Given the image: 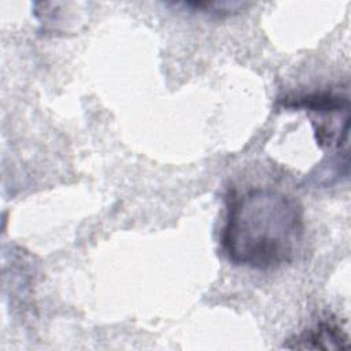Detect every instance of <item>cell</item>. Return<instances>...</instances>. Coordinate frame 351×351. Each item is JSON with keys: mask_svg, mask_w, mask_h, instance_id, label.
<instances>
[{"mask_svg": "<svg viewBox=\"0 0 351 351\" xmlns=\"http://www.w3.org/2000/svg\"><path fill=\"white\" fill-rule=\"evenodd\" d=\"M304 217L299 202L270 186L233 191L228 197L221 244L236 266L256 270L289 263L300 250Z\"/></svg>", "mask_w": 351, "mask_h": 351, "instance_id": "1", "label": "cell"}, {"mask_svg": "<svg viewBox=\"0 0 351 351\" xmlns=\"http://www.w3.org/2000/svg\"><path fill=\"white\" fill-rule=\"evenodd\" d=\"M287 348L300 350H344L350 347L348 335L333 321H319L284 344Z\"/></svg>", "mask_w": 351, "mask_h": 351, "instance_id": "2", "label": "cell"}]
</instances>
